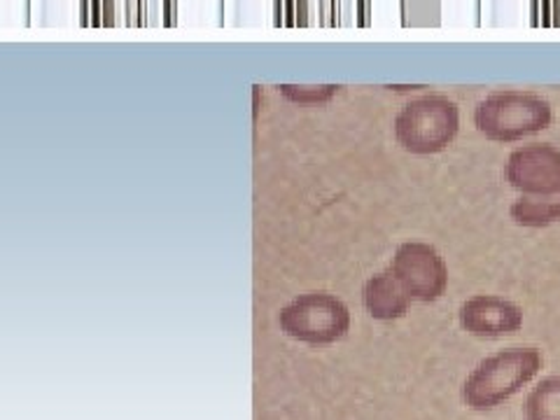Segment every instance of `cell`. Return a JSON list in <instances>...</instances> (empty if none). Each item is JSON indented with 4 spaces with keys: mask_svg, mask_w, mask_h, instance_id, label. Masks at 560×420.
Returning <instances> with one entry per match:
<instances>
[{
    "mask_svg": "<svg viewBox=\"0 0 560 420\" xmlns=\"http://www.w3.org/2000/svg\"><path fill=\"white\" fill-rule=\"evenodd\" d=\"M278 92L294 103H323L339 92L335 84H280Z\"/></svg>",
    "mask_w": 560,
    "mask_h": 420,
    "instance_id": "8fae6325",
    "label": "cell"
},
{
    "mask_svg": "<svg viewBox=\"0 0 560 420\" xmlns=\"http://www.w3.org/2000/svg\"><path fill=\"white\" fill-rule=\"evenodd\" d=\"M510 215L516 224L533 226V230L560 222V187L551 195L518 197L510 208Z\"/></svg>",
    "mask_w": 560,
    "mask_h": 420,
    "instance_id": "9c48e42d",
    "label": "cell"
},
{
    "mask_svg": "<svg viewBox=\"0 0 560 420\" xmlns=\"http://www.w3.org/2000/svg\"><path fill=\"white\" fill-rule=\"evenodd\" d=\"M390 273L411 296V302H436L448 288V267L430 243H401L393 255Z\"/></svg>",
    "mask_w": 560,
    "mask_h": 420,
    "instance_id": "5b68a950",
    "label": "cell"
},
{
    "mask_svg": "<svg viewBox=\"0 0 560 420\" xmlns=\"http://www.w3.org/2000/svg\"><path fill=\"white\" fill-rule=\"evenodd\" d=\"M553 110L547 98L528 92H495L477 103L475 125L481 136L514 143L551 127Z\"/></svg>",
    "mask_w": 560,
    "mask_h": 420,
    "instance_id": "3957f363",
    "label": "cell"
},
{
    "mask_svg": "<svg viewBox=\"0 0 560 420\" xmlns=\"http://www.w3.org/2000/svg\"><path fill=\"white\" fill-rule=\"evenodd\" d=\"M460 327L471 337L500 339L516 335L523 327V311L495 294H475L460 306Z\"/></svg>",
    "mask_w": 560,
    "mask_h": 420,
    "instance_id": "52a82bcc",
    "label": "cell"
},
{
    "mask_svg": "<svg viewBox=\"0 0 560 420\" xmlns=\"http://www.w3.org/2000/svg\"><path fill=\"white\" fill-rule=\"evenodd\" d=\"M504 178L521 197L551 195L560 187V150L551 143L516 148L504 164Z\"/></svg>",
    "mask_w": 560,
    "mask_h": 420,
    "instance_id": "8992f818",
    "label": "cell"
},
{
    "mask_svg": "<svg viewBox=\"0 0 560 420\" xmlns=\"http://www.w3.org/2000/svg\"><path fill=\"white\" fill-rule=\"evenodd\" d=\"M460 129V110L448 96L430 94L401 105L395 117V140L411 154L444 152Z\"/></svg>",
    "mask_w": 560,
    "mask_h": 420,
    "instance_id": "7a4b0ae2",
    "label": "cell"
},
{
    "mask_svg": "<svg viewBox=\"0 0 560 420\" xmlns=\"http://www.w3.org/2000/svg\"><path fill=\"white\" fill-rule=\"evenodd\" d=\"M528 420H560V376L541 378L525 399Z\"/></svg>",
    "mask_w": 560,
    "mask_h": 420,
    "instance_id": "30bf717a",
    "label": "cell"
},
{
    "mask_svg": "<svg viewBox=\"0 0 560 420\" xmlns=\"http://www.w3.org/2000/svg\"><path fill=\"white\" fill-rule=\"evenodd\" d=\"M362 304L374 320L393 323L405 318L411 296L399 285V280L388 271H381L366 280L362 288Z\"/></svg>",
    "mask_w": 560,
    "mask_h": 420,
    "instance_id": "ba28073f",
    "label": "cell"
},
{
    "mask_svg": "<svg viewBox=\"0 0 560 420\" xmlns=\"http://www.w3.org/2000/svg\"><path fill=\"white\" fill-rule=\"evenodd\" d=\"M280 331L308 346H329L343 339L350 329V311L329 292H306L294 296L278 313Z\"/></svg>",
    "mask_w": 560,
    "mask_h": 420,
    "instance_id": "277c9868",
    "label": "cell"
},
{
    "mask_svg": "<svg viewBox=\"0 0 560 420\" xmlns=\"http://www.w3.org/2000/svg\"><path fill=\"white\" fill-rule=\"evenodd\" d=\"M537 348H504L481 360L463 383V401L471 411H490L523 390L541 370Z\"/></svg>",
    "mask_w": 560,
    "mask_h": 420,
    "instance_id": "6da1fadb",
    "label": "cell"
}]
</instances>
